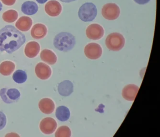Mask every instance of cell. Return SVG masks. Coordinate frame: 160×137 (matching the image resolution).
<instances>
[{
	"label": "cell",
	"mask_w": 160,
	"mask_h": 137,
	"mask_svg": "<svg viewBox=\"0 0 160 137\" xmlns=\"http://www.w3.org/2000/svg\"><path fill=\"white\" fill-rule=\"evenodd\" d=\"M71 130L67 126H62L57 129L55 132V137H71Z\"/></svg>",
	"instance_id": "cell-24"
},
{
	"label": "cell",
	"mask_w": 160,
	"mask_h": 137,
	"mask_svg": "<svg viewBox=\"0 0 160 137\" xmlns=\"http://www.w3.org/2000/svg\"><path fill=\"white\" fill-rule=\"evenodd\" d=\"M26 37L14 26L7 25L0 29V51L11 53L25 43Z\"/></svg>",
	"instance_id": "cell-1"
},
{
	"label": "cell",
	"mask_w": 160,
	"mask_h": 137,
	"mask_svg": "<svg viewBox=\"0 0 160 137\" xmlns=\"http://www.w3.org/2000/svg\"><path fill=\"white\" fill-rule=\"evenodd\" d=\"M41 59L48 64L53 65L56 63L57 58L55 53L51 50L45 49L41 53Z\"/></svg>",
	"instance_id": "cell-19"
},
{
	"label": "cell",
	"mask_w": 160,
	"mask_h": 137,
	"mask_svg": "<svg viewBox=\"0 0 160 137\" xmlns=\"http://www.w3.org/2000/svg\"><path fill=\"white\" fill-rule=\"evenodd\" d=\"M75 44V37L68 32H61L55 37L53 40L55 48L62 52H68L72 50Z\"/></svg>",
	"instance_id": "cell-2"
},
{
	"label": "cell",
	"mask_w": 160,
	"mask_h": 137,
	"mask_svg": "<svg viewBox=\"0 0 160 137\" xmlns=\"http://www.w3.org/2000/svg\"><path fill=\"white\" fill-rule=\"evenodd\" d=\"M74 87L73 83L69 80H65L59 84L58 86V91L61 96H68L73 92Z\"/></svg>",
	"instance_id": "cell-15"
},
{
	"label": "cell",
	"mask_w": 160,
	"mask_h": 137,
	"mask_svg": "<svg viewBox=\"0 0 160 137\" xmlns=\"http://www.w3.org/2000/svg\"><path fill=\"white\" fill-rule=\"evenodd\" d=\"M2 3L8 6L14 5L16 3V0H1Z\"/></svg>",
	"instance_id": "cell-26"
},
{
	"label": "cell",
	"mask_w": 160,
	"mask_h": 137,
	"mask_svg": "<svg viewBox=\"0 0 160 137\" xmlns=\"http://www.w3.org/2000/svg\"><path fill=\"white\" fill-rule=\"evenodd\" d=\"M48 0H36V1L40 4H43V3H45Z\"/></svg>",
	"instance_id": "cell-28"
},
{
	"label": "cell",
	"mask_w": 160,
	"mask_h": 137,
	"mask_svg": "<svg viewBox=\"0 0 160 137\" xmlns=\"http://www.w3.org/2000/svg\"><path fill=\"white\" fill-rule=\"evenodd\" d=\"M2 4L0 2V12L2 10Z\"/></svg>",
	"instance_id": "cell-30"
},
{
	"label": "cell",
	"mask_w": 160,
	"mask_h": 137,
	"mask_svg": "<svg viewBox=\"0 0 160 137\" xmlns=\"http://www.w3.org/2000/svg\"><path fill=\"white\" fill-rule=\"evenodd\" d=\"M18 17V13L14 10H9L3 13L2 19L8 23H12L15 22Z\"/></svg>",
	"instance_id": "cell-22"
},
{
	"label": "cell",
	"mask_w": 160,
	"mask_h": 137,
	"mask_svg": "<svg viewBox=\"0 0 160 137\" xmlns=\"http://www.w3.org/2000/svg\"><path fill=\"white\" fill-rule=\"evenodd\" d=\"M102 53V50L99 44L90 43L88 44L85 47V54L90 59H97L101 57Z\"/></svg>",
	"instance_id": "cell-7"
},
{
	"label": "cell",
	"mask_w": 160,
	"mask_h": 137,
	"mask_svg": "<svg viewBox=\"0 0 160 137\" xmlns=\"http://www.w3.org/2000/svg\"><path fill=\"white\" fill-rule=\"evenodd\" d=\"M21 11L25 15L29 16L35 15L38 11V6L34 2H26L21 6Z\"/></svg>",
	"instance_id": "cell-18"
},
{
	"label": "cell",
	"mask_w": 160,
	"mask_h": 137,
	"mask_svg": "<svg viewBox=\"0 0 160 137\" xmlns=\"http://www.w3.org/2000/svg\"><path fill=\"white\" fill-rule=\"evenodd\" d=\"M125 39L124 36L117 32L110 34L106 38L105 44L112 51H118L124 47Z\"/></svg>",
	"instance_id": "cell-4"
},
{
	"label": "cell",
	"mask_w": 160,
	"mask_h": 137,
	"mask_svg": "<svg viewBox=\"0 0 160 137\" xmlns=\"http://www.w3.org/2000/svg\"><path fill=\"white\" fill-rule=\"evenodd\" d=\"M12 79L18 84L24 83L27 79V74L25 71L18 70L12 75Z\"/></svg>",
	"instance_id": "cell-23"
},
{
	"label": "cell",
	"mask_w": 160,
	"mask_h": 137,
	"mask_svg": "<svg viewBox=\"0 0 160 137\" xmlns=\"http://www.w3.org/2000/svg\"><path fill=\"white\" fill-rule=\"evenodd\" d=\"M120 13L119 8L115 3H107L103 6L102 10L103 18L109 20L117 19L119 16Z\"/></svg>",
	"instance_id": "cell-6"
},
{
	"label": "cell",
	"mask_w": 160,
	"mask_h": 137,
	"mask_svg": "<svg viewBox=\"0 0 160 137\" xmlns=\"http://www.w3.org/2000/svg\"><path fill=\"white\" fill-rule=\"evenodd\" d=\"M47 28L43 24H37L31 29V35L35 39L43 38L47 34Z\"/></svg>",
	"instance_id": "cell-16"
},
{
	"label": "cell",
	"mask_w": 160,
	"mask_h": 137,
	"mask_svg": "<svg viewBox=\"0 0 160 137\" xmlns=\"http://www.w3.org/2000/svg\"><path fill=\"white\" fill-rule=\"evenodd\" d=\"M139 88L134 84L126 86L122 90V96L125 100L134 101L137 94Z\"/></svg>",
	"instance_id": "cell-12"
},
{
	"label": "cell",
	"mask_w": 160,
	"mask_h": 137,
	"mask_svg": "<svg viewBox=\"0 0 160 137\" xmlns=\"http://www.w3.org/2000/svg\"><path fill=\"white\" fill-rule=\"evenodd\" d=\"M7 119L6 115L2 112L0 111V130L4 129L6 125Z\"/></svg>",
	"instance_id": "cell-25"
},
{
	"label": "cell",
	"mask_w": 160,
	"mask_h": 137,
	"mask_svg": "<svg viewBox=\"0 0 160 137\" xmlns=\"http://www.w3.org/2000/svg\"><path fill=\"white\" fill-rule=\"evenodd\" d=\"M32 25V20L28 17H22L19 18L16 24V27L20 31H28Z\"/></svg>",
	"instance_id": "cell-17"
},
{
	"label": "cell",
	"mask_w": 160,
	"mask_h": 137,
	"mask_svg": "<svg viewBox=\"0 0 160 137\" xmlns=\"http://www.w3.org/2000/svg\"><path fill=\"white\" fill-rule=\"evenodd\" d=\"M134 1L136 3L138 4L143 5V4L148 3L151 0H134Z\"/></svg>",
	"instance_id": "cell-27"
},
{
	"label": "cell",
	"mask_w": 160,
	"mask_h": 137,
	"mask_svg": "<svg viewBox=\"0 0 160 137\" xmlns=\"http://www.w3.org/2000/svg\"><path fill=\"white\" fill-rule=\"evenodd\" d=\"M55 115L59 120L66 121L69 119L70 113L68 107L65 106H60L57 107L55 112Z\"/></svg>",
	"instance_id": "cell-20"
},
{
	"label": "cell",
	"mask_w": 160,
	"mask_h": 137,
	"mask_svg": "<svg viewBox=\"0 0 160 137\" xmlns=\"http://www.w3.org/2000/svg\"><path fill=\"white\" fill-rule=\"evenodd\" d=\"M86 32L87 36L89 39L99 40L103 36L104 29L99 24H92L88 27Z\"/></svg>",
	"instance_id": "cell-8"
},
{
	"label": "cell",
	"mask_w": 160,
	"mask_h": 137,
	"mask_svg": "<svg viewBox=\"0 0 160 137\" xmlns=\"http://www.w3.org/2000/svg\"><path fill=\"white\" fill-rule=\"evenodd\" d=\"M40 46L36 42L28 43L25 48V53L28 58H33L37 56L40 51Z\"/></svg>",
	"instance_id": "cell-14"
},
{
	"label": "cell",
	"mask_w": 160,
	"mask_h": 137,
	"mask_svg": "<svg viewBox=\"0 0 160 137\" xmlns=\"http://www.w3.org/2000/svg\"><path fill=\"white\" fill-rule=\"evenodd\" d=\"M35 71L37 76L42 80L48 79L52 74V70L50 67L43 63H38Z\"/></svg>",
	"instance_id": "cell-10"
},
{
	"label": "cell",
	"mask_w": 160,
	"mask_h": 137,
	"mask_svg": "<svg viewBox=\"0 0 160 137\" xmlns=\"http://www.w3.org/2000/svg\"><path fill=\"white\" fill-rule=\"evenodd\" d=\"M62 10L61 4L55 0L49 1L45 6V11L51 17H55L59 16L61 13Z\"/></svg>",
	"instance_id": "cell-11"
},
{
	"label": "cell",
	"mask_w": 160,
	"mask_h": 137,
	"mask_svg": "<svg viewBox=\"0 0 160 137\" xmlns=\"http://www.w3.org/2000/svg\"><path fill=\"white\" fill-rule=\"evenodd\" d=\"M0 96L3 102L10 104L18 102L20 97V93L17 89L2 88L0 90Z\"/></svg>",
	"instance_id": "cell-5"
},
{
	"label": "cell",
	"mask_w": 160,
	"mask_h": 137,
	"mask_svg": "<svg viewBox=\"0 0 160 137\" xmlns=\"http://www.w3.org/2000/svg\"><path fill=\"white\" fill-rule=\"evenodd\" d=\"M78 17L84 22H91L95 18L97 15L96 6L92 3H86L79 8Z\"/></svg>",
	"instance_id": "cell-3"
},
{
	"label": "cell",
	"mask_w": 160,
	"mask_h": 137,
	"mask_svg": "<svg viewBox=\"0 0 160 137\" xmlns=\"http://www.w3.org/2000/svg\"><path fill=\"white\" fill-rule=\"evenodd\" d=\"M57 127L55 119L52 117H46L41 121L40 129L44 134L50 135L54 133Z\"/></svg>",
	"instance_id": "cell-9"
},
{
	"label": "cell",
	"mask_w": 160,
	"mask_h": 137,
	"mask_svg": "<svg viewBox=\"0 0 160 137\" xmlns=\"http://www.w3.org/2000/svg\"><path fill=\"white\" fill-rule=\"evenodd\" d=\"M63 3H69L75 1L76 0H60Z\"/></svg>",
	"instance_id": "cell-29"
},
{
	"label": "cell",
	"mask_w": 160,
	"mask_h": 137,
	"mask_svg": "<svg viewBox=\"0 0 160 137\" xmlns=\"http://www.w3.org/2000/svg\"><path fill=\"white\" fill-rule=\"evenodd\" d=\"M39 107L41 112L45 114L52 113L55 108V104L52 100L45 98L42 99L39 102Z\"/></svg>",
	"instance_id": "cell-13"
},
{
	"label": "cell",
	"mask_w": 160,
	"mask_h": 137,
	"mask_svg": "<svg viewBox=\"0 0 160 137\" xmlns=\"http://www.w3.org/2000/svg\"><path fill=\"white\" fill-rule=\"evenodd\" d=\"M15 69V63L11 61L3 62L0 64V73L3 76L10 75Z\"/></svg>",
	"instance_id": "cell-21"
}]
</instances>
